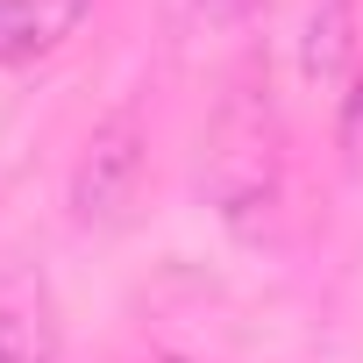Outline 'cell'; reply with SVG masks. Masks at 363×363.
<instances>
[{"instance_id": "obj_8", "label": "cell", "mask_w": 363, "mask_h": 363, "mask_svg": "<svg viewBox=\"0 0 363 363\" xmlns=\"http://www.w3.org/2000/svg\"><path fill=\"white\" fill-rule=\"evenodd\" d=\"M150 363H178V356H150Z\"/></svg>"}, {"instance_id": "obj_2", "label": "cell", "mask_w": 363, "mask_h": 363, "mask_svg": "<svg viewBox=\"0 0 363 363\" xmlns=\"http://www.w3.org/2000/svg\"><path fill=\"white\" fill-rule=\"evenodd\" d=\"M143 171H150V128L121 107V114H107V121L86 135V150H79V164H72V186H65L72 221H79V228H114V221H128V207H135V193H143Z\"/></svg>"}, {"instance_id": "obj_6", "label": "cell", "mask_w": 363, "mask_h": 363, "mask_svg": "<svg viewBox=\"0 0 363 363\" xmlns=\"http://www.w3.org/2000/svg\"><path fill=\"white\" fill-rule=\"evenodd\" d=\"M271 0H200V15L207 22H250V15H264Z\"/></svg>"}, {"instance_id": "obj_1", "label": "cell", "mask_w": 363, "mask_h": 363, "mask_svg": "<svg viewBox=\"0 0 363 363\" xmlns=\"http://www.w3.org/2000/svg\"><path fill=\"white\" fill-rule=\"evenodd\" d=\"M278 178H285V135L264 93H228L221 114L207 121L200 143V193L221 221H250L278 200Z\"/></svg>"}, {"instance_id": "obj_5", "label": "cell", "mask_w": 363, "mask_h": 363, "mask_svg": "<svg viewBox=\"0 0 363 363\" xmlns=\"http://www.w3.org/2000/svg\"><path fill=\"white\" fill-rule=\"evenodd\" d=\"M65 335H57V313L43 299H0V363H57Z\"/></svg>"}, {"instance_id": "obj_7", "label": "cell", "mask_w": 363, "mask_h": 363, "mask_svg": "<svg viewBox=\"0 0 363 363\" xmlns=\"http://www.w3.org/2000/svg\"><path fill=\"white\" fill-rule=\"evenodd\" d=\"M342 143H349V150L363 143V79H356V93L342 100Z\"/></svg>"}, {"instance_id": "obj_4", "label": "cell", "mask_w": 363, "mask_h": 363, "mask_svg": "<svg viewBox=\"0 0 363 363\" xmlns=\"http://www.w3.org/2000/svg\"><path fill=\"white\" fill-rule=\"evenodd\" d=\"M356 57V0H313L306 36H299V72L306 79H342Z\"/></svg>"}, {"instance_id": "obj_3", "label": "cell", "mask_w": 363, "mask_h": 363, "mask_svg": "<svg viewBox=\"0 0 363 363\" xmlns=\"http://www.w3.org/2000/svg\"><path fill=\"white\" fill-rule=\"evenodd\" d=\"M93 8V0H0V57H43V50H57L72 29H79V15Z\"/></svg>"}]
</instances>
